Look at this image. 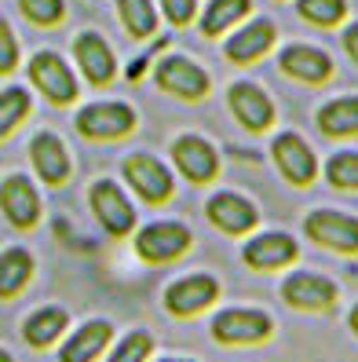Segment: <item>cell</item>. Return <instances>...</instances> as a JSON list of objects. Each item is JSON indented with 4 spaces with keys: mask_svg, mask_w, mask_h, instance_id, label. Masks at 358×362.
I'll list each match as a JSON object with an SVG mask.
<instances>
[{
    "mask_svg": "<svg viewBox=\"0 0 358 362\" xmlns=\"http://www.w3.org/2000/svg\"><path fill=\"white\" fill-rule=\"evenodd\" d=\"M191 245V230L183 223H150L139 230L136 238V252L146 260V264H168L186 252Z\"/></svg>",
    "mask_w": 358,
    "mask_h": 362,
    "instance_id": "obj_1",
    "label": "cell"
},
{
    "mask_svg": "<svg viewBox=\"0 0 358 362\" xmlns=\"http://www.w3.org/2000/svg\"><path fill=\"white\" fill-rule=\"evenodd\" d=\"M117 11H121V23L132 37H150L157 30V15L150 0H117Z\"/></svg>",
    "mask_w": 358,
    "mask_h": 362,
    "instance_id": "obj_26",
    "label": "cell"
},
{
    "mask_svg": "<svg viewBox=\"0 0 358 362\" xmlns=\"http://www.w3.org/2000/svg\"><path fill=\"white\" fill-rule=\"evenodd\" d=\"M344 11H347L344 0H300V15L314 26H336Z\"/></svg>",
    "mask_w": 358,
    "mask_h": 362,
    "instance_id": "obj_28",
    "label": "cell"
},
{
    "mask_svg": "<svg viewBox=\"0 0 358 362\" xmlns=\"http://www.w3.org/2000/svg\"><path fill=\"white\" fill-rule=\"evenodd\" d=\"M220 296L216 279L208 274H191V279H179L165 289V304L172 315H198L201 308H208Z\"/></svg>",
    "mask_w": 358,
    "mask_h": 362,
    "instance_id": "obj_8",
    "label": "cell"
},
{
    "mask_svg": "<svg viewBox=\"0 0 358 362\" xmlns=\"http://www.w3.org/2000/svg\"><path fill=\"white\" fill-rule=\"evenodd\" d=\"M30 77L52 103H73L77 99V81H73V74L66 70V62H62L55 52L33 55L30 59Z\"/></svg>",
    "mask_w": 358,
    "mask_h": 362,
    "instance_id": "obj_5",
    "label": "cell"
},
{
    "mask_svg": "<svg viewBox=\"0 0 358 362\" xmlns=\"http://www.w3.org/2000/svg\"><path fill=\"white\" fill-rule=\"evenodd\" d=\"M30 158H33L37 176L44 183H62L70 176V154H66V146L59 143V136H52V132H37L33 136Z\"/></svg>",
    "mask_w": 358,
    "mask_h": 362,
    "instance_id": "obj_16",
    "label": "cell"
},
{
    "mask_svg": "<svg viewBox=\"0 0 358 362\" xmlns=\"http://www.w3.org/2000/svg\"><path fill=\"white\" fill-rule=\"evenodd\" d=\"M172 158L179 165V173L194 183H208L220 173V158L201 136H183L172 143Z\"/></svg>",
    "mask_w": 358,
    "mask_h": 362,
    "instance_id": "obj_9",
    "label": "cell"
},
{
    "mask_svg": "<svg viewBox=\"0 0 358 362\" xmlns=\"http://www.w3.org/2000/svg\"><path fill=\"white\" fill-rule=\"evenodd\" d=\"M282 296L292 308L326 311L336 300V286L329 279H322V274H292V279H285V286H282Z\"/></svg>",
    "mask_w": 358,
    "mask_h": 362,
    "instance_id": "obj_14",
    "label": "cell"
},
{
    "mask_svg": "<svg viewBox=\"0 0 358 362\" xmlns=\"http://www.w3.org/2000/svg\"><path fill=\"white\" fill-rule=\"evenodd\" d=\"M249 8H252V0H213L201 15V33L205 37L223 33L227 26H234L241 15H249Z\"/></svg>",
    "mask_w": 358,
    "mask_h": 362,
    "instance_id": "obj_25",
    "label": "cell"
},
{
    "mask_svg": "<svg viewBox=\"0 0 358 362\" xmlns=\"http://www.w3.org/2000/svg\"><path fill=\"white\" fill-rule=\"evenodd\" d=\"M18 8L37 26H55L62 18V0H18Z\"/></svg>",
    "mask_w": 358,
    "mask_h": 362,
    "instance_id": "obj_31",
    "label": "cell"
},
{
    "mask_svg": "<svg viewBox=\"0 0 358 362\" xmlns=\"http://www.w3.org/2000/svg\"><path fill=\"white\" fill-rule=\"evenodd\" d=\"M161 8L168 15V23H176V26H186L194 18V0H161Z\"/></svg>",
    "mask_w": 358,
    "mask_h": 362,
    "instance_id": "obj_33",
    "label": "cell"
},
{
    "mask_svg": "<svg viewBox=\"0 0 358 362\" xmlns=\"http://www.w3.org/2000/svg\"><path fill=\"white\" fill-rule=\"evenodd\" d=\"M150 351H154V337L136 329V333H129V337L121 340V348L114 351L110 362H146V358H150Z\"/></svg>",
    "mask_w": 358,
    "mask_h": 362,
    "instance_id": "obj_30",
    "label": "cell"
},
{
    "mask_svg": "<svg viewBox=\"0 0 358 362\" xmlns=\"http://www.w3.org/2000/svg\"><path fill=\"white\" fill-rule=\"evenodd\" d=\"M347 322H351V329H354V333H358V308H354V311H351V318H347Z\"/></svg>",
    "mask_w": 358,
    "mask_h": 362,
    "instance_id": "obj_35",
    "label": "cell"
},
{
    "mask_svg": "<svg viewBox=\"0 0 358 362\" xmlns=\"http://www.w3.org/2000/svg\"><path fill=\"white\" fill-rule=\"evenodd\" d=\"M66 322H70V315L62 311V308H40L37 315H30V318H26L23 333H26V340H30L33 348H48L55 337H62Z\"/></svg>",
    "mask_w": 358,
    "mask_h": 362,
    "instance_id": "obj_23",
    "label": "cell"
},
{
    "mask_svg": "<svg viewBox=\"0 0 358 362\" xmlns=\"http://www.w3.org/2000/svg\"><path fill=\"white\" fill-rule=\"evenodd\" d=\"M110 337H114V326L107 318H92V322H84L66 344H62L59 358L62 362H95L102 355V348L110 344Z\"/></svg>",
    "mask_w": 358,
    "mask_h": 362,
    "instance_id": "obj_15",
    "label": "cell"
},
{
    "mask_svg": "<svg viewBox=\"0 0 358 362\" xmlns=\"http://www.w3.org/2000/svg\"><path fill=\"white\" fill-rule=\"evenodd\" d=\"M30 114V92L26 88H4L0 92V139H8L23 117Z\"/></svg>",
    "mask_w": 358,
    "mask_h": 362,
    "instance_id": "obj_27",
    "label": "cell"
},
{
    "mask_svg": "<svg viewBox=\"0 0 358 362\" xmlns=\"http://www.w3.org/2000/svg\"><path fill=\"white\" fill-rule=\"evenodd\" d=\"M124 176H129V183L146 202H168V194H172V176H168V168L154 158H146V154L124 158Z\"/></svg>",
    "mask_w": 358,
    "mask_h": 362,
    "instance_id": "obj_10",
    "label": "cell"
},
{
    "mask_svg": "<svg viewBox=\"0 0 358 362\" xmlns=\"http://www.w3.org/2000/svg\"><path fill=\"white\" fill-rule=\"evenodd\" d=\"M275 161H278V168H282V176H285L289 183H297V187L311 183L314 173H318L311 146H307L300 136H292V132H285V136L275 139Z\"/></svg>",
    "mask_w": 358,
    "mask_h": 362,
    "instance_id": "obj_13",
    "label": "cell"
},
{
    "mask_svg": "<svg viewBox=\"0 0 358 362\" xmlns=\"http://www.w3.org/2000/svg\"><path fill=\"white\" fill-rule=\"evenodd\" d=\"M326 136H358V99H336L318 110Z\"/></svg>",
    "mask_w": 358,
    "mask_h": 362,
    "instance_id": "obj_24",
    "label": "cell"
},
{
    "mask_svg": "<svg viewBox=\"0 0 358 362\" xmlns=\"http://www.w3.org/2000/svg\"><path fill=\"white\" fill-rule=\"evenodd\" d=\"M230 110H234V117L245 124L249 132H263V129H270V121H275V106H270V99L249 81L230 84Z\"/></svg>",
    "mask_w": 358,
    "mask_h": 362,
    "instance_id": "obj_12",
    "label": "cell"
},
{
    "mask_svg": "<svg viewBox=\"0 0 358 362\" xmlns=\"http://www.w3.org/2000/svg\"><path fill=\"white\" fill-rule=\"evenodd\" d=\"M33 274V257L26 249H8L0 252V300H11L26 289Z\"/></svg>",
    "mask_w": 358,
    "mask_h": 362,
    "instance_id": "obj_22",
    "label": "cell"
},
{
    "mask_svg": "<svg viewBox=\"0 0 358 362\" xmlns=\"http://www.w3.org/2000/svg\"><path fill=\"white\" fill-rule=\"evenodd\" d=\"M213 337L220 344H260L263 337H270V318L252 308H230L216 315Z\"/></svg>",
    "mask_w": 358,
    "mask_h": 362,
    "instance_id": "obj_3",
    "label": "cell"
},
{
    "mask_svg": "<svg viewBox=\"0 0 358 362\" xmlns=\"http://www.w3.org/2000/svg\"><path fill=\"white\" fill-rule=\"evenodd\" d=\"M208 216H213V223L227 234H241V230L256 227V209L238 194H216L208 202Z\"/></svg>",
    "mask_w": 358,
    "mask_h": 362,
    "instance_id": "obj_20",
    "label": "cell"
},
{
    "mask_svg": "<svg viewBox=\"0 0 358 362\" xmlns=\"http://www.w3.org/2000/svg\"><path fill=\"white\" fill-rule=\"evenodd\" d=\"M15 66H18V45H15L11 26L0 18V74H11Z\"/></svg>",
    "mask_w": 358,
    "mask_h": 362,
    "instance_id": "obj_32",
    "label": "cell"
},
{
    "mask_svg": "<svg viewBox=\"0 0 358 362\" xmlns=\"http://www.w3.org/2000/svg\"><path fill=\"white\" fill-rule=\"evenodd\" d=\"M270 45H275V23L256 18V23H249L241 33H234V37L227 40V59H234V62H252V59H260Z\"/></svg>",
    "mask_w": 358,
    "mask_h": 362,
    "instance_id": "obj_21",
    "label": "cell"
},
{
    "mask_svg": "<svg viewBox=\"0 0 358 362\" xmlns=\"http://www.w3.org/2000/svg\"><path fill=\"white\" fill-rule=\"evenodd\" d=\"M344 45H347L351 59L358 62V23H354V26H347V33H344Z\"/></svg>",
    "mask_w": 358,
    "mask_h": 362,
    "instance_id": "obj_34",
    "label": "cell"
},
{
    "mask_svg": "<svg viewBox=\"0 0 358 362\" xmlns=\"http://www.w3.org/2000/svg\"><path fill=\"white\" fill-rule=\"evenodd\" d=\"M73 55L80 62V70L84 77H88L92 84H107L117 70V62H114V52L107 48V40L95 37V33H80L73 40Z\"/></svg>",
    "mask_w": 358,
    "mask_h": 362,
    "instance_id": "obj_18",
    "label": "cell"
},
{
    "mask_svg": "<svg viewBox=\"0 0 358 362\" xmlns=\"http://www.w3.org/2000/svg\"><path fill=\"white\" fill-rule=\"evenodd\" d=\"M307 238L318 242L326 249H336V252H358V220L344 216V212H311L307 223Z\"/></svg>",
    "mask_w": 358,
    "mask_h": 362,
    "instance_id": "obj_4",
    "label": "cell"
},
{
    "mask_svg": "<svg viewBox=\"0 0 358 362\" xmlns=\"http://www.w3.org/2000/svg\"><path fill=\"white\" fill-rule=\"evenodd\" d=\"M165 362H186V358H165Z\"/></svg>",
    "mask_w": 358,
    "mask_h": 362,
    "instance_id": "obj_37",
    "label": "cell"
},
{
    "mask_svg": "<svg viewBox=\"0 0 358 362\" xmlns=\"http://www.w3.org/2000/svg\"><path fill=\"white\" fill-rule=\"evenodd\" d=\"M297 260V242L289 234H260L245 245V264L256 271H275Z\"/></svg>",
    "mask_w": 358,
    "mask_h": 362,
    "instance_id": "obj_17",
    "label": "cell"
},
{
    "mask_svg": "<svg viewBox=\"0 0 358 362\" xmlns=\"http://www.w3.org/2000/svg\"><path fill=\"white\" fill-rule=\"evenodd\" d=\"M282 70H285L289 77H300V81H307V84H318V81H326V77L333 74V62H329V55L318 52V48L292 45V48L282 52Z\"/></svg>",
    "mask_w": 358,
    "mask_h": 362,
    "instance_id": "obj_19",
    "label": "cell"
},
{
    "mask_svg": "<svg viewBox=\"0 0 358 362\" xmlns=\"http://www.w3.org/2000/svg\"><path fill=\"white\" fill-rule=\"evenodd\" d=\"M92 209L99 223L107 227L110 234H129L136 227V209L129 205V198L121 194V187L110 180H99L92 183Z\"/></svg>",
    "mask_w": 358,
    "mask_h": 362,
    "instance_id": "obj_6",
    "label": "cell"
},
{
    "mask_svg": "<svg viewBox=\"0 0 358 362\" xmlns=\"http://www.w3.org/2000/svg\"><path fill=\"white\" fill-rule=\"evenodd\" d=\"M157 84L165 92H172L179 99H201L208 92V74L198 62L183 59V55H168L157 66Z\"/></svg>",
    "mask_w": 358,
    "mask_h": 362,
    "instance_id": "obj_7",
    "label": "cell"
},
{
    "mask_svg": "<svg viewBox=\"0 0 358 362\" xmlns=\"http://www.w3.org/2000/svg\"><path fill=\"white\" fill-rule=\"evenodd\" d=\"M132 124H136V114H132V106H124V103H92L77 114V129L88 139L129 136Z\"/></svg>",
    "mask_w": 358,
    "mask_h": 362,
    "instance_id": "obj_2",
    "label": "cell"
},
{
    "mask_svg": "<svg viewBox=\"0 0 358 362\" xmlns=\"http://www.w3.org/2000/svg\"><path fill=\"white\" fill-rule=\"evenodd\" d=\"M0 209L15 227H33L40 220V198L26 176H8L0 183Z\"/></svg>",
    "mask_w": 358,
    "mask_h": 362,
    "instance_id": "obj_11",
    "label": "cell"
},
{
    "mask_svg": "<svg viewBox=\"0 0 358 362\" xmlns=\"http://www.w3.org/2000/svg\"><path fill=\"white\" fill-rule=\"evenodd\" d=\"M326 180L340 190H358V154H336L326 165Z\"/></svg>",
    "mask_w": 358,
    "mask_h": 362,
    "instance_id": "obj_29",
    "label": "cell"
},
{
    "mask_svg": "<svg viewBox=\"0 0 358 362\" xmlns=\"http://www.w3.org/2000/svg\"><path fill=\"white\" fill-rule=\"evenodd\" d=\"M0 362H11V355H8V351H0Z\"/></svg>",
    "mask_w": 358,
    "mask_h": 362,
    "instance_id": "obj_36",
    "label": "cell"
}]
</instances>
